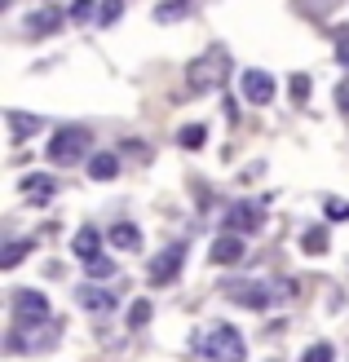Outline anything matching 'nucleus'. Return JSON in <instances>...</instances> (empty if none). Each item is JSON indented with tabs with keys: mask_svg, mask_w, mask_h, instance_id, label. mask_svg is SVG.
Wrapping results in <instances>:
<instances>
[{
	"mask_svg": "<svg viewBox=\"0 0 349 362\" xmlns=\"http://www.w3.org/2000/svg\"><path fill=\"white\" fill-rule=\"evenodd\" d=\"M195 354H204L212 362H244V336H239V327H230V322H212V327H204L195 336Z\"/></svg>",
	"mask_w": 349,
	"mask_h": 362,
	"instance_id": "1",
	"label": "nucleus"
},
{
	"mask_svg": "<svg viewBox=\"0 0 349 362\" xmlns=\"http://www.w3.org/2000/svg\"><path fill=\"white\" fill-rule=\"evenodd\" d=\"M88 146H93V133L80 129V124H67V129H58L49 137V164H58V168L80 164V159L88 155Z\"/></svg>",
	"mask_w": 349,
	"mask_h": 362,
	"instance_id": "2",
	"label": "nucleus"
},
{
	"mask_svg": "<svg viewBox=\"0 0 349 362\" xmlns=\"http://www.w3.org/2000/svg\"><path fill=\"white\" fill-rule=\"evenodd\" d=\"M222 80H226V53H204V58H195L186 66V84L195 93H208V88H217Z\"/></svg>",
	"mask_w": 349,
	"mask_h": 362,
	"instance_id": "3",
	"label": "nucleus"
},
{
	"mask_svg": "<svg viewBox=\"0 0 349 362\" xmlns=\"http://www.w3.org/2000/svg\"><path fill=\"white\" fill-rule=\"evenodd\" d=\"M13 322L18 327H40V322H53V310L49 300L40 292H31V287H23V292H13Z\"/></svg>",
	"mask_w": 349,
	"mask_h": 362,
	"instance_id": "4",
	"label": "nucleus"
},
{
	"mask_svg": "<svg viewBox=\"0 0 349 362\" xmlns=\"http://www.w3.org/2000/svg\"><path fill=\"white\" fill-rule=\"evenodd\" d=\"M181 265H186V243H173V247H164L159 257L151 261V283H155V287H168V283L181 274Z\"/></svg>",
	"mask_w": 349,
	"mask_h": 362,
	"instance_id": "5",
	"label": "nucleus"
},
{
	"mask_svg": "<svg viewBox=\"0 0 349 362\" xmlns=\"http://www.w3.org/2000/svg\"><path fill=\"white\" fill-rule=\"evenodd\" d=\"M239 93H244V102H252V106H270L274 102V76L248 66L244 76H239Z\"/></svg>",
	"mask_w": 349,
	"mask_h": 362,
	"instance_id": "6",
	"label": "nucleus"
},
{
	"mask_svg": "<svg viewBox=\"0 0 349 362\" xmlns=\"http://www.w3.org/2000/svg\"><path fill=\"white\" fill-rule=\"evenodd\" d=\"M244 252H248V243L239 239L234 230H226L222 239H212V247H208V261H212V265H239V261H244Z\"/></svg>",
	"mask_w": 349,
	"mask_h": 362,
	"instance_id": "7",
	"label": "nucleus"
},
{
	"mask_svg": "<svg viewBox=\"0 0 349 362\" xmlns=\"http://www.w3.org/2000/svg\"><path fill=\"white\" fill-rule=\"evenodd\" d=\"M76 300H80V310H88V314H111L115 310V292L106 283H84L76 292Z\"/></svg>",
	"mask_w": 349,
	"mask_h": 362,
	"instance_id": "8",
	"label": "nucleus"
},
{
	"mask_svg": "<svg viewBox=\"0 0 349 362\" xmlns=\"http://www.w3.org/2000/svg\"><path fill=\"white\" fill-rule=\"evenodd\" d=\"M261 221H265V212L256 208V204H234V208L226 212V230H234V234H252V230H261Z\"/></svg>",
	"mask_w": 349,
	"mask_h": 362,
	"instance_id": "9",
	"label": "nucleus"
},
{
	"mask_svg": "<svg viewBox=\"0 0 349 362\" xmlns=\"http://www.w3.org/2000/svg\"><path fill=\"white\" fill-rule=\"evenodd\" d=\"M106 243H115L120 252H137L142 247V230L133 221H115L111 230H106Z\"/></svg>",
	"mask_w": 349,
	"mask_h": 362,
	"instance_id": "10",
	"label": "nucleus"
},
{
	"mask_svg": "<svg viewBox=\"0 0 349 362\" xmlns=\"http://www.w3.org/2000/svg\"><path fill=\"white\" fill-rule=\"evenodd\" d=\"M71 252H76L80 261H98V257H102V234H98L93 226H80V234H76V243H71Z\"/></svg>",
	"mask_w": 349,
	"mask_h": 362,
	"instance_id": "11",
	"label": "nucleus"
},
{
	"mask_svg": "<svg viewBox=\"0 0 349 362\" xmlns=\"http://www.w3.org/2000/svg\"><path fill=\"white\" fill-rule=\"evenodd\" d=\"M88 177L93 181H115L120 177V155H111V151L88 155Z\"/></svg>",
	"mask_w": 349,
	"mask_h": 362,
	"instance_id": "12",
	"label": "nucleus"
},
{
	"mask_svg": "<svg viewBox=\"0 0 349 362\" xmlns=\"http://www.w3.org/2000/svg\"><path fill=\"white\" fill-rule=\"evenodd\" d=\"M58 27H62V9H53V5L27 18V31H31V35H53Z\"/></svg>",
	"mask_w": 349,
	"mask_h": 362,
	"instance_id": "13",
	"label": "nucleus"
},
{
	"mask_svg": "<svg viewBox=\"0 0 349 362\" xmlns=\"http://www.w3.org/2000/svg\"><path fill=\"white\" fill-rule=\"evenodd\" d=\"M5 119H9V129H13V141H27V137H35V133L45 129L40 115H23V111H9Z\"/></svg>",
	"mask_w": 349,
	"mask_h": 362,
	"instance_id": "14",
	"label": "nucleus"
},
{
	"mask_svg": "<svg viewBox=\"0 0 349 362\" xmlns=\"http://www.w3.org/2000/svg\"><path fill=\"white\" fill-rule=\"evenodd\" d=\"M327 247H332L327 230H319V226H314V230H305V234H301V252H309V257H323Z\"/></svg>",
	"mask_w": 349,
	"mask_h": 362,
	"instance_id": "15",
	"label": "nucleus"
},
{
	"mask_svg": "<svg viewBox=\"0 0 349 362\" xmlns=\"http://www.w3.org/2000/svg\"><path fill=\"white\" fill-rule=\"evenodd\" d=\"M177 141H181L186 151H204V141H208V129H204V124H186V129L177 133Z\"/></svg>",
	"mask_w": 349,
	"mask_h": 362,
	"instance_id": "16",
	"label": "nucleus"
},
{
	"mask_svg": "<svg viewBox=\"0 0 349 362\" xmlns=\"http://www.w3.org/2000/svg\"><path fill=\"white\" fill-rule=\"evenodd\" d=\"M27 252H31V239H13V243L5 247V257H0V265H5V269H13L18 261L27 257Z\"/></svg>",
	"mask_w": 349,
	"mask_h": 362,
	"instance_id": "17",
	"label": "nucleus"
},
{
	"mask_svg": "<svg viewBox=\"0 0 349 362\" xmlns=\"http://www.w3.org/2000/svg\"><path fill=\"white\" fill-rule=\"evenodd\" d=\"M230 296H234L239 305H252V310H261V305L270 300V296H265V287H239V292H230Z\"/></svg>",
	"mask_w": 349,
	"mask_h": 362,
	"instance_id": "18",
	"label": "nucleus"
},
{
	"mask_svg": "<svg viewBox=\"0 0 349 362\" xmlns=\"http://www.w3.org/2000/svg\"><path fill=\"white\" fill-rule=\"evenodd\" d=\"M301 362H336V349L327 345V340H319V345H309V349L301 354Z\"/></svg>",
	"mask_w": 349,
	"mask_h": 362,
	"instance_id": "19",
	"label": "nucleus"
},
{
	"mask_svg": "<svg viewBox=\"0 0 349 362\" xmlns=\"http://www.w3.org/2000/svg\"><path fill=\"white\" fill-rule=\"evenodd\" d=\"M23 190H27V194L49 199V194H53V181H49V177H27V181H23Z\"/></svg>",
	"mask_w": 349,
	"mask_h": 362,
	"instance_id": "20",
	"label": "nucleus"
},
{
	"mask_svg": "<svg viewBox=\"0 0 349 362\" xmlns=\"http://www.w3.org/2000/svg\"><path fill=\"white\" fill-rule=\"evenodd\" d=\"M146 322H151V305L133 300V310H128V327H146Z\"/></svg>",
	"mask_w": 349,
	"mask_h": 362,
	"instance_id": "21",
	"label": "nucleus"
},
{
	"mask_svg": "<svg viewBox=\"0 0 349 362\" xmlns=\"http://www.w3.org/2000/svg\"><path fill=\"white\" fill-rule=\"evenodd\" d=\"M111 274H115V265H111V261H102V257H98V261H88V279H98V283H106V279H111Z\"/></svg>",
	"mask_w": 349,
	"mask_h": 362,
	"instance_id": "22",
	"label": "nucleus"
},
{
	"mask_svg": "<svg viewBox=\"0 0 349 362\" xmlns=\"http://www.w3.org/2000/svg\"><path fill=\"white\" fill-rule=\"evenodd\" d=\"M181 13H186V0H168V5H159V9H155L159 23H168V18H181Z\"/></svg>",
	"mask_w": 349,
	"mask_h": 362,
	"instance_id": "23",
	"label": "nucleus"
},
{
	"mask_svg": "<svg viewBox=\"0 0 349 362\" xmlns=\"http://www.w3.org/2000/svg\"><path fill=\"white\" fill-rule=\"evenodd\" d=\"M327 216H332V221H349V204H345V199H327Z\"/></svg>",
	"mask_w": 349,
	"mask_h": 362,
	"instance_id": "24",
	"label": "nucleus"
},
{
	"mask_svg": "<svg viewBox=\"0 0 349 362\" xmlns=\"http://www.w3.org/2000/svg\"><path fill=\"white\" fill-rule=\"evenodd\" d=\"M336 58H341V66L349 71V27H345V31H336Z\"/></svg>",
	"mask_w": 349,
	"mask_h": 362,
	"instance_id": "25",
	"label": "nucleus"
},
{
	"mask_svg": "<svg viewBox=\"0 0 349 362\" xmlns=\"http://www.w3.org/2000/svg\"><path fill=\"white\" fill-rule=\"evenodd\" d=\"M292 98H297V102L309 98V80H305V76H292Z\"/></svg>",
	"mask_w": 349,
	"mask_h": 362,
	"instance_id": "26",
	"label": "nucleus"
},
{
	"mask_svg": "<svg viewBox=\"0 0 349 362\" xmlns=\"http://www.w3.org/2000/svg\"><path fill=\"white\" fill-rule=\"evenodd\" d=\"M98 18H102V23H115V18H120V0H111V5H102V13H98Z\"/></svg>",
	"mask_w": 349,
	"mask_h": 362,
	"instance_id": "27",
	"label": "nucleus"
},
{
	"mask_svg": "<svg viewBox=\"0 0 349 362\" xmlns=\"http://www.w3.org/2000/svg\"><path fill=\"white\" fill-rule=\"evenodd\" d=\"M88 13H93V5H88V0H80V5L71 9V18H88Z\"/></svg>",
	"mask_w": 349,
	"mask_h": 362,
	"instance_id": "28",
	"label": "nucleus"
},
{
	"mask_svg": "<svg viewBox=\"0 0 349 362\" xmlns=\"http://www.w3.org/2000/svg\"><path fill=\"white\" fill-rule=\"evenodd\" d=\"M341 102H345V111H349V88H341Z\"/></svg>",
	"mask_w": 349,
	"mask_h": 362,
	"instance_id": "29",
	"label": "nucleus"
}]
</instances>
